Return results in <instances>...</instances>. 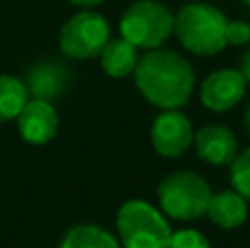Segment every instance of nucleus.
I'll return each mask as SVG.
<instances>
[{
	"mask_svg": "<svg viewBox=\"0 0 250 248\" xmlns=\"http://www.w3.org/2000/svg\"><path fill=\"white\" fill-rule=\"evenodd\" d=\"M60 248H121V244L112 233L97 224H77L66 231Z\"/></svg>",
	"mask_w": 250,
	"mask_h": 248,
	"instance_id": "nucleus-14",
	"label": "nucleus"
},
{
	"mask_svg": "<svg viewBox=\"0 0 250 248\" xmlns=\"http://www.w3.org/2000/svg\"><path fill=\"white\" fill-rule=\"evenodd\" d=\"M134 82L143 99L160 110H178L191 99L195 75L187 57L171 48H151L138 57Z\"/></svg>",
	"mask_w": 250,
	"mask_h": 248,
	"instance_id": "nucleus-1",
	"label": "nucleus"
},
{
	"mask_svg": "<svg viewBox=\"0 0 250 248\" xmlns=\"http://www.w3.org/2000/svg\"><path fill=\"white\" fill-rule=\"evenodd\" d=\"M176 26V16L160 0H136L123 11L119 31L136 48H160Z\"/></svg>",
	"mask_w": 250,
	"mask_h": 248,
	"instance_id": "nucleus-3",
	"label": "nucleus"
},
{
	"mask_svg": "<svg viewBox=\"0 0 250 248\" xmlns=\"http://www.w3.org/2000/svg\"><path fill=\"white\" fill-rule=\"evenodd\" d=\"M195 154L200 161L208 163V165L224 167L230 165L233 158L237 156V139L230 127L222 125V123H207L193 134Z\"/></svg>",
	"mask_w": 250,
	"mask_h": 248,
	"instance_id": "nucleus-9",
	"label": "nucleus"
},
{
	"mask_svg": "<svg viewBox=\"0 0 250 248\" xmlns=\"http://www.w3.org/2000/svg\"><path fill=\"white\" fill-rule=\"evenodd\" d=\"M226 22L224 11L211 2H189L176 13L173 33L180 44L193 55L211 57L224 51L226 44Z\"/></svg>",
	"mask_w": 250,
	"mask_h": 248,
	"instance_id": "nucleus-2",
	"label": "nucleus"
},
{
	"mask_svg": "<svg viewBox=\"0 0 250 248\" xmlns=\"http://www.w3.org/2000/svg\"><path fill=\"white\" fill-rule=\"evenodd\" d=\"M169 248H211L208 240L195 228H182V231H173Z\"/></svg>",
	"mask_w": 250,
	"mask_h": 248,
	"instance_id": "nucleus-17",
	"label": "nucleus"
},
{
	"mask_svg": "<svg viewBox=\"0 0 250 248\" xmlns=\"http://www.w3.org/2000/svg\"><path fill=\"white\" fill-rule=\"evenodd\" d=\"M230 187L250 200V147L233 158L230 163Z\"/></svg>",
	"mask_w": 250,
	"mask_h": 248,
	"instance_id": "nucleus-16",
	"label": "nucleus"
},
{
	"mask_svg": "<svg viewBox=\"0 0 250 248\" xmlns=\"http://www.w3.org/2000/svg\"><path fill=\"white\" fill-rule=\"evenodd\" d=\"M101 68L114 79H123L134 75V68L138 64V48L125 38H110L104 51L99 53Z\"/></svg>",
	"mask_w": 250,
	"mask_h": 248,
	"instance_id": "nucleus-13",
	"label": "nucleus"
},
{
	"mask_svg": "<svg viewBox=\"0 0 250 248\" xmlns=\"http://www.w3.org/2000/svg\"><path fill=\"white\" fill-rule=\"evenodd\" d=\"M26 90L33 95V99L53 101L60 95H64L66 88L70 83V75L64 66L46 62V64H38L29 70L26 75Z\"/></svg>",
	"mask_w": 250,
	"mask_h": 248,
	"instance_id": "nucleus-12",
	"label": "nucleus"
},
{
	"mask_svg": "<svg viewBox=\"0 0 250 248\" xmlns=\"http://www.w3.org/2000/svg\"><path fill=\"white\" fill-rule=\"evenodd\" d=\"M117 231L123 248H169L171 227L163 211L145 200H127L117 213Z\"/></svg>",
	"mask_w": 250,
	"mask_h": 248,
	"instance_id": "nucleus-4",
	"label": "nucleus"
},
{
	"mask_svg": "<svg viewBox=\"0 0 250 248\" xmlns=\"http://www.w3.org/2000/svg\"><path fill=\"white\" fill-rule=\"evenodd\" d=\"M110 40V24L101 13L83 9L64 22L60 31V48L70 60L97 57Z\"/></svg>",
	"mask_w": 250,
	"mask_h": 248,
	"instance_id": "nucleus-6",
	"label": "nucleus"
},
{
	"mask_svg": "<svg viewBox=\"0 0 250 248\" xmlns=\"http://www.w3.org/2000/svg\"><path fill=\"white\" fill-rule=\"evenodd\" d=\"M211 187L195 171H173L165 176L158 185V205L160 211L169 218L191 222L207 215L211 200Z\"/></svg>",
	"mask_w": 250,
	"mask_h": 248,
	"instance_id": "nucleus-5",
	"label": "nucleus"
},
{
	"mask_svg": "<svg viewBox=\"0 0 250 248\" xmlns=\"http://www.w3.org/2000/svg\"><path fill=\"white\" fill-rule=\"evenodd\" d=\"M226 44H229V46H244V44H250V24L246 20L226 22Z\"/></svg>",
	"mask_w": 250,
	"mask_h": 248,
	"instance_id": "nucleus-18",
	"label": "nucleus"
},
{
	"mask_svg": "<svg viewBox=\"0 0 250 248\" xmlns=\"http://www.w3.org/2000/svg\"><path fill=\"white\" fill-rule=\"evenodd\" d=\"M242 2H244V4H246V7H250V0H242Z\"/></svg>",
	"mask_w": 250,
	"mask_h": 248,
	"instance_id": "nucleus-22",
	"label": "nucleus"
},
{
	"mask_svg": "<svg viewBox=\"0 0 250 248\" xmlns=\"http://www.w3.org/2000/svg\"><path fill=\"white\" fill-rule=\"evenodd\" d=\"M60 117L51 101L29 99L18 114V130L26 143L44 145L57 134Z\"/></svg>",
	"mask_w": 250,
	"mask_h": 248,
	"instance_id": "nucleus-10",
	"label": "nucleus"
},
{
	"mask_svg": "<svg viewBox=\"0 0 250 248\" xmlns=\"http://www.w3.org/2000/svg\"><path fill=\"white\" fill-rule=\"evenodd\" d=\"M193 125L180 110H163L154 119L149 139L156 154L163 158H178L193 145Z\"/></svg>",
	"mask_w": 250,
	"mask_h": 248,
	"instance_id": "nucleus-7",
	"label": "nucleus"
},
{
	"mask_svg": "<svg viewBox=\"0 0 250 248\" xmlns=\"http://www.w3.org/2000/svg\"><path fill=\"white\" fill-rule=\"evenodd\" d=\"M244 123H246V130H248V136H250V103H248L246 112H244Z\"/></svg>",
	"mask_w": 250,
	"mask_h": 248,
	"instance_id": "nucleus-21",
	"label": "nucleus"
},
{
	"mask_svg": "<svg viewBox=\"0 0 250 248\" xmlns=\"http://www.w3.org/2000/svg\"><path fill=\"white\" fill-rule=\"evenodd\" d=\"M70 4H75V7H83V9H90V7H97V4H101L104 0H68Z\"/></svg>",
	"mask_w": 250,
	"mask_h": 248,
	"instance_id": "nucleus-20",
	"label": "nucleus"
},
{
	"mask_svg": "<svg viewBox=\"0 0 250 248\" xmlns=\"http://www.w3.org/2000/svg\"><path fill=\"white\" fill-rule=\"evenodd\" d=\"M242 75L246 77V82L250 83V48L244 53V57H242Z\"/></svg>",
	"mask_w": 250,
	"mask_h": 248,
	"instance_id": "nucleus-19",
	"label": "nucleus"
},
{
	"mask_svg": "<svg viewBox=\"0 0 250 248\" xmlns=\"http://www.w3.org/2000/svg\"><path fill=\"white\" fill-rule=\"evenodd\" d=\"M207 215L215 227L224 228V231H233L248 220V200L239 196L235 189L211 193Z\"/></svg>",
	"mask_w": 250,
	"mask_h": 248,
	"instance_id": "nucleus-11",
	"label": "nucleus"
},
{
	"mask_svg": "<svg viewBox=\"0 0 250 248\" xmlns=\"http://www.w3.org/2000/svg\"><path fill=\"white\" fill-rule=\"evenodd\" d=\"M26 101H29L26 83L11 75H0V123L18 119Z\"/></svg>",
	"mask_w": 250,
	"mask_h": 248,
	"instance_id": "nucleus-15",
	"label": "nucleus"
},
{
	"mask_svg": "<svg viewBox=\"0 0 250 248\" xmlns=\"http://www.w3.org/2000/svg\"><path fill=\"white\" fill-rule=\"evenodd\" d=\"M248 82L242 70L220 68L213 70L200 86V101L211 112H229L246 95Z\"/></svg>",
	"mask_w": 250,
	"mask_h": 248,
	"instance_id": "nucleus-8",
	"label": "nucleus"
}]
</instances>
